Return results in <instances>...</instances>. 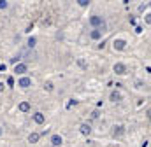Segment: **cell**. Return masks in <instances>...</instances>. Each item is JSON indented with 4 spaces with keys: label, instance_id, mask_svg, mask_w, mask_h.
Segmentation results:
<instances>
[{
    "label": "cell",
    "instance_id": "27",
    "mask_svg": "<svg viewBox=\"0 0 151 147\" xmlns=\"http://www.w3.org/2000/svg\"><path fill=\"white\" fill-rule=\"evenodd\" d=\"M2 133H4V128H0V135H2Z\"/></svg>",
    "mask_w": 151,
    "mask_h": 147
},
{
    "label": "cell",
    "instance_id": "24",
    "mask_svg": "<svg viewBox=\"0 0 151 147\" xmlns=\"http://www.w3.org/2000/svg\"><path fill=\"white\" fill-rule=\"evenodd\" d=\"M146 23H148V25L151 23V16H150V14H146Z\"/></svg>",
    "mask_w": 151,
    "mask_h": 147
},
{
    "label": "cell",
    "instance_id": "25",
    "mask_svg": "<svg viewBox=\"0 0 151 147\" xmlns=\"http://www.w3.org/2000/svg\"><path fill=\"white\" fill-rule=\"evenodd\" d=\"M0 72H5V63H4V65H0Z\"/></svg>",
    "mask_w": 151,
    "mask_h": 147
},
{
    "label": "cell",
    "instance_id": "15",
    "mask_svg": "<svg viewBox=\"0 0 151 147\" xmlns=\"http://www.w3.org/2000/svg\"><path fill=\"white\" fill-rule=\"evenodd\" d=\"M53 88H55V86H53V82H51V81H47V82L44 84V89H46V91H49V93L53 91Z\"/></svg>",
    "mask_w": 151,
    "mask_h": 147
},
{
    "label": "cell",
    "instance_id": "10",
    "mask_svg": "<svg viewBox=\"0 0 151 147\" xmlns=\"http://www.w3.org/2000/svg\"><path fill=\"white\" fill-rule=\"evenodd\" d=\"M109 100L114 102V103H116V102H121V93H119V91H113L111 96H109Z\"/></svg>",
    "mask_w": 151,
    "mask_h": 147
},
{
    "label": "cell",
    "instance_id": "6",
    "mask_svg": "<svg viewBox=\"0 0 151 147\" xmlns=\"http://www.w3.org/2000/svg\"><path fill=\"white\" fill-rule=\"evenodd\" d=\"M62 144H63L62 135H53V137H51V146H53V147H60Z\"/></svg>",
    "mask_w": 151,
    "mask_h": 147
},
{
    "label": "cell",
    "instance_id": "17",
    "mask_svg": "<svg viewBox=\"0 0 151 147\" xmlns=\"http://www.w3.org/2000/svg\"><path fill=\"white\" fill-rule=\"evenodd\" d=\"M77 4H79L81 7H86V5H88L90 2H88V0H77Z\"/></svg>",
    "mask_w": 151,
    "mask_h": 147
},
{
    "label": "cell",
    "instance_id": "7",
    "mask_svg": "<svg viewBox=\"0 0 151 147\" xmlns=\"http://www.w3.org/2000/svg\"><path fill=\"white\" fill-rule=\"evenodd\" d=\"M14 72L19 74V75H23V74L27 72V65H25V63H16V67H14Z\"/></svg>",
    "mask_w": 151,
    "mask_h": 147
},
{
    "label": "cell",
    "instance_id": "26",
    "mask_svg": "<svg viewBox=\"0 0 151 147\" xmlns=\"http://www.w3.org/2000/svg\"><path fill=\"white\" fill-rule=\"evenodd\" d=\"M4 88H5V86H4V82H0V93L4 91Z\"/></svg>",
    "mask_w": 151,
    "mask_h": 147
},
{
    "label": "cell",
    "instance_id": "11",
    "mask_svg": "<svg viewBox=\"0 0 151 147\" xmlns=\"http://www.w3.org/2000/svg\"><path fill=\"white\" fill-rule=\"evenodd\" d=\"M39 138H40V133H30V135H28V142H30V144H37Z\"/></svg>",
    "mask_w": 151,
    "mask_h": 147
},
{
    "label": "cell",
    "instance_id": "12",
    "mask_svg": "<svg viewBox=\"0 0 151 147\" xmlns=\"http://www.w3.org/2000/svg\"><path fill=\"white\" fill-rule=\"evenodd\" d=\"M18 109L21 110V112H28V110H30V103H28V102H21V103L18 105Z\"/></svg>",
    "mask_w": 151,
    "mask_h": 147
},
{
    "label": "cell",
    "instance_id": "21",
    "mask_svg": "<svg viewBox=\"0 0 151 147\" xmlns=\"http://www.w3.org/2000/svg\"><path fill=\"white\" fill-rule=\"evenodd\" d=\"M142 30H144L142 26H135V34H142Z\"/></svg>",
    "mask_w": 151,
    "mask_h": 147
},
{
    "label": "cell",
    "instance_id": "14",
    "mask_svg": "<svg viewBox=\"0 0 151 147\" xmlns=\"http://www.w3.org/2000/svg\"><path fill=\"white\" fill-rule=\"evenodd\" d=\"M77 65H79L83 70H86V69H88V63H86V60H83V58H77Z\"/></svg>",
    "mask_w": 151,
    "mask_h": 147
},
{
    "label": "cell",
    "instance_id": "1",
    "mask_svg": "<svg viewBox=\"0 0 151 147\" xmlns=\"http://www.w3.org/2000/svg\"><path fill=\"white\" fill-rule=\"evenodd\" d=\"M113 47L116 51H123V49L127 47V40H125V39H116L113 42Z\"/></svg>",
    "mask_w": 151,
    "mask_h": 147
},
{
    "label": "cell",
    "instance_id": "23",
    "mask_svg": "<svg viewBox=\"0 0 151 147\" xmlns=\"http://www.w3.org/2000/svg\"><path fill=\"white\" fill-rule=\"evenodd\" d=\"M32 30H34V25H28V26H27V30H25V32H32Z\"/></svg>",
    "mask_w": 151,
    "mask_h": 147
},
{
    "label": "cell",
    "instance_id": "22",
    "mask_svg": "<svg viewBox=\"0 0 151 147\" xmlns=\"http://www.w3.org/2000/svg\"><path fill=\"white\" fill-rule=\"evenodd\" d=\"M7 84H9V86H12V84H14V79H12V77H9V79H7Z\"/></svg>",
    "mask_w": 151,
    "mask_h": 147
},
{
    "label": "cell",
    "instance_id": "19",
    "mask_svg": "<svg viewBox=\"0 0 151 147\" xmlns=\"http://www.w3.org/2000/svg\"><path fill=\"white\" fill-rule=\"evenodd\" d=\"M7 5H9V4H7L5 0H0V9H7Z\"/></svg>",
    "mask_w": 151,
    "mask_h": 147
},
{
    "label": "cell",
    "instance_id": "2",
    "mask_svg": "<svg viewBox=\"0 0 151 147\" xmlns=\"http://www.w3.org/2000/svg\"><path fill=\"white\" fill-rule=\"evenodd\" d=\"M113 70L118 74V75H125V74H127V65H125V63H114Z\"/></svg>",
    "mask_w": 151,
    "mask_h": 147
},
{
    "label": "cell",
    "instance_id": "18",
    "mask_svg": "<svg viewBox=\"0 0 151 147\" xmlns=\"http://www.w3.org/2000/svg\"><path fill=\"white\" fill-rule=\"evenodd\" d=\"M72 105H77V100H74V98H72V100H70V102L67 103V109H70Z\"/></svg>",
    "mask_w": 151,
    "mask_h": 147
},
{
    "label": "cell",
    "instance_id": "4",
    "mask_svg": "<svg viewBox=\"0 0 151 147\" xmlns=\"http://www.w3.org/2000/svg\"><path fill=\"white\" fill-rule=\"evenodd\" d=\"M125 135V126H114V130H113V137L114 138H119V137H123Z\"/></svg>",
    "mask_w": 151,
    "mask_h": 147
},
{
    "label": "cell",
    "instance_id": "13",
    "mask_svg": "<svg viewBox=\"0 0 151 147\" xmlns=\"http://www.w3.org/2000/svg\"><path fill=\"white\" fill-rule=\"evenodd\" d=\"M90 37H91L93 40H99V39L102 37V32H100V30H93V32L90 34Z\"/></svg>",
    "mask_w": 151,
    "mask_h": 147
},
{
    "label": "cell",
    "instance_id": "9",
    "mask_svg": "<svg viewBox=\"0 0 151 147\" xmlns=\"http://www.w3.org/2000/svg\"><path fill=\"white\" fill-rule=\"evenodd\" d=\"M34 121H35L37 124H42V123L46 121V116H44L42 112H35V114H34Z\"/></svg>",
    "mask_w": 151,
    "mask_h": 147
},
{
    "label": "cell",
    "instance_id": "16",
    "mask_svg": "<svg viewBox=\"0 0 151 147\" xmlns=\"http://www.w3.org/2000/svg\"><path fill=\"white\" fill-rule=\"evenodd\" d=\"M27 44H28V47H34V46H35V44H37V39H35V37H30V39H28V42H27Z\"/></svg>",
    "mask_w": 151,
    "mask_h": 147
},
{
    "label": "cell",
    "instance_id": "5",
    "mask_svg": "<svg viewBox=\"0 0 151 147\" xmlns=\"http://www.w3.org/2000/svg\"><path fill=\"white\" fill-rule=\"evenodd\" d=\"M79 131H81V135H84V137H88V135L91 133V126H90L88 123H83V124L79 126Z\"/></svg>",
    "mask_w": 151,
    "mask_h": 147
},
{
    "label": "cell",
    "instance_id": "8",
    "mask_svg": "<svg viewBox=\"0 0 151 147\" xmlns=\"http://www.w3.org/2000/svg\"><path fill=\"white\" fill-rule=\"evenodd\" d=\"M90 25L91 26H100L102 25V18L100 16H91L90 18Z\"/></svg>",
    "mask_w": 151,
    "mask_h": 147
},
{
    "label": "cell",
    "instance_id": "3",
    "mask_svg": "<svg viewBox=\"0 0 151 147\" xmlns=\"http://www.w3.org/2000/svg\"><path fill=\"white\" fill-rule=\"evenodd\" d=\"M18 86L23 88V89H27V88L32 86V79H30V77H21V79L18 81Z\"/></svg>",
    "mask_w": 151,
    "mask_h": 147
},
{
    "label": "cell",
    "instance_id": "20",
    "mask_svg": "<svg viewBox=\"0 0 151 147\" xmlns=\"http://www.w3.org/2000/svg\"><path fill=\"white\" fill-rule=\"evenodd\" d=\"M99 116H100V112H99V110H93V112H91V117H93V119H97Z\"/></svg>",
    "mask_w": 151,
    "mask_h": 147
}]
</instances>
